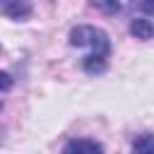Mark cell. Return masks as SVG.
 Wrapping results in <instances>:
<instances>
[{"label": "cell", "mask_w": 154, "mask_h": 154, "mask_svg": "<svg viewBox=\"0 0 154 154\" xmlns=\"http://www.w3.org/2000/svg\"><path fill=\"white\" fill-rule=\"evenodd\" d=\"M70 43L77 46V48L89 46V48H91L89 55H94V58L108 60V55H111V38H108V34H106L103 29H99V26L79 24V26L70 29Z\"/></svg>", "instance_id": "obj_1"}, {"label": "cell", "mask_w": 154, "mask_h": 154, "mask_svg": "<svg viewBox=\"0 0 154 154\" xmlns=\"http://www.w3.org/2000/svg\"><path fill=\"white\" fill-rule=\"evenodd\" d=\"M31 5L29 2H24V0H5V2H0V12L2 14H7L10 19H14V22H19V19H26L29 14H31Z\"/></svg>", "instance_id": "obj_2"}, {"label": "cell", "mask_w": 154, "mask_h": 154, "mask_svg": "<svg viewBox=\"0 0 154 154\" xmlns=\"http://www.w3.org/2000/svg\"><path fill=\"white\" fill-rule=\"evenodd\" d=\"M63 154H103V147L96 140H70L63 147Z\"/></svg>", "instance_id": "obj_3"}, {"label": "cell", "mask_w": 154, "mask_h": 154, "mask_svg": "<svg viewBox=\"0 0 154 154\" xmlns=\"http://www.w3.org/2000/svg\"><path fill=\"white\" fill-rule=\"evenodd\" d=\"M130 34L140 41H149V38H154V22L147 17H137L130 22Z\"/></svg>", "instance_id": "obj_4"}, {"label": "cell", "mask_w": 154, "mask_h": 154, "mask_svg": "<svg viewBox=\"0 0 154 154\" xmlns=\"http://www.w3.org/2000/svg\"><path fill=\"white\" fill-rule=\"evenodd\" d=\"M132 154H154V135L152 132H144V135L135 137Z\"/></svg>", "instance_id": "obj_5"}, {"label": "cell", "mask_w": 154, "mask_h": 154, "mask_svg": "<svg viewBox=\"0 0 154 154\" xmlns=\"http://www.w3.org/2000/svg\"><path fill=\"white\" fill-rule=\"evenodd\" d=\"M106 65H108V60H103V58H94V55H84V60H82V67H84V72H89V75H99V72H103Z\"/></svg>", "instance_id": "obj_6"}, {"label": "cell", "mask_w": 154, "mask_h": 154, "mask_svg": "<svg viewBox=\"0 0 154 154\" xmlns=\"http://www.w3.org/2000/svg\"><path fill=\"white\" fill-rule=\"evenodd\" d=\"M91 7L103 10V12H118L123 5H120V2H99V0H94V2H91Z\"/></svg>", "instance_id": "obj_7"}, {"label": "cell", "mask_w": 154, "mask_h": 154, "mask_svg": "<svg viewBox=\"0 0 154 154\" xmlns=\"http://www.w3.org/2000/svg\"><path fill=\"white\" fill-rule=\"evenodd\" d=\"M12 84H14V82H12V77H10L7 72H2V70H0V91H10V89H12Z\"/></svg>", "instance_id": "obj_8"}, {"label": "cell", "mask_w": 154, "mask_h": 154, "mask_svg": "<svg viewBox=\"0 0 154 154\" xmlns=\"http://www.w3.org/2000/svg\"><path fill=\"white\" fill-rule=\"evenodd\" d=\"M140 7H142L144 12H154V2H140Z\"/></svg>", "instance_id": "obj_9"}]
</instances>
